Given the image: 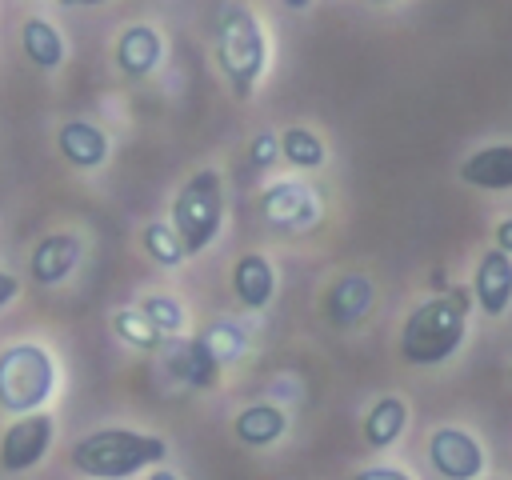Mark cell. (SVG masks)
<instances>
[{"label":"cell","instance_id":"277c9868","mask_svg":"<svg viewBox=\"0 0 512 480\" xmlns=\"http://www.w3.org/2000/svg\"><path fill=\"white\" fill-rule=\"evenodd\" d=\"M56 388H60V368L44 344L20 340L0 352V412L8 416L44 412Z\"/></svg>","mask_w":512,"mask_h":480},{"label":"cell","instance_id":"5b68a950","mask_svg":"<svg viewBox=\"0 0 512 480\" xmlns=\"http://www.w3.org/2000/svg\"><path fill=\"white\" fill-rule=\"evenodd\" d=\"M168 224L176 228V236H180L188 256L204 252L220 236V224H224V180H220L216 168H200L180 184V192L172 196Z\"/></svg>","mask_w":512,"mask_h":480},{"label":"cell","instance_id":"4dcf8cb0","mask_svg":"<svg viewBox=\"0 0 512 480\" xmlns=\"http://www.w3.org/2000/svg\"><path fill=\"white\" fill-rule=\"evenodd\" d=\"M60 4H68V8H80L84 4L88 8V4H104V0H60Z\"/></svg>","mask_w":512,"mask_h":480},{"label":"cell","instance_id":"7c38bea8","mask_svg":"<svg viewBox=\"0 0 512 480\" xmlns=\"http://www.w3.org/2000/svg\"><path fill=\"white\" fill-rule=\"evenodd\" d=\"M112 56H116V68H120L128 80H144V76H152V72L160 68V60H164V40H160V32H156L152 24H128V28L116 36Z\"/></svg>","mask_w":512,"mask_h":480},{"label":"cell","instance_id":"7402d4cb","mask_svg":"<svg viewBox=\"0 0 512 480\" xmlns=\"http://www.w3.org/2000/svg\"><path fill=\"white\" fill-rule=\"evenodd\" d=\"M140 244H144V252H148L160 268H180V264L188 260V252H184V244H180V236H176V228H172L168 220L144 224Z\"/></svg>","mask_w":512,"mask_h":480},{"label":"cell","instance_id":"603a6c76","mask_svg":"<svg viewBox=\"0 0 512 480\" xmlns=\"http://www.w3.org/2000/svg\"><path fill=\"white\" fill-rule=\"evenodd\" d=\"M204 340V348L220 360V364H232L248 352V332L236 324V320H212L204 332H196Z\"/></svg>","mask_w":512,"mask_h":480},{"label":"cell","instance_id":"ffe728a7","mask_svg":"<svg viewBox=\"0 0 512 480\" xmlns=\"http://www.w3.org/2000/svg\"><path fill=\"white\" fill-rule=\"evenodd\" d=\"M280 160H288L300 172H316V168H324L328 148H324V140L312 128H300L296 124V128H284L280 132Z\"/></svg>","mask_w":512,"mask_h":480},{"label":"cell","instance_id":"ac0fdd59","mask_svg":"<svg viewBox=\"0 0 512 480\" xmlns=\"http://www.w3.org/2000/svg\"><path fill=\"white\" fill-rule=\"evenodd\" d=\"M20 48H24L28 64H36L40 72H56L64 64V36L44 16H28L20 24Z\"/></svg>","mask_w":512,"mask_h":480},{"label":"cell","instance_id":"d4e9b609","mask_svg":"<svg viewBox=\"0 0 512 480\" xmlns=\"http://www.w3.org/2000/svg\"><path fill=\"white\" fill-rule=\"evenodd\" d=\"M276 156H280V136L276 132H256L252 144H248V164L268 168V164H276Z\"/></svg>","mask_w":512,"mask_h":480},{"label":"cell","instance_id":"30bf717a","mask_svg":"<svg viewBox=\"0 0 512 480\" xmlns=\"http://www.w3.org/2000/svg\"><path fill=\"white\" fill-rule=\"evenodd\" d=\"M80 256H84V240H80L76 232H48V236L32 248L28 272H32V280H36L40 288H52V284H60V280H68V276L76 272Z\"/></svg>","mask_w":512,"mask_h":480},{"label":"cell","instance_id":"44dd1931","mask_svg":"<svg viewBox=\"0 0 512 480\" xmlns=\"http://www.w3.org/2000/svg\"><path fill=\"white\" fill-rule=\"evenodd\" d=\"M112 332H116L128 348H140V352H156V348L168 344V340L156 332V324H152L140 308H116V312H112Z\"/></svg>","mask_w":512,"mask_h":480},{"label":"cell","instance_id":"d6a6232c","mask_svg":"<svg viewBox=\"0 0 512 480\" xmlns=\"http://www.w3.org/2000/svg\"><path fill=\"white\" fill-rule=\"evenodd\" d=\"M480 480H484V476H480Z\"/></svg>","mask_w":512,"mask_h":480},{"label":"cell","instance_id":"cb8c5ba5","mask_svg":"<svg viewBox=\"0 0 512 480\" xmlns=\"http://www.w3.org/2000/svg\"><path fill=\"white\" fill-rule=\"evenodd\" d=\"M136 308L156 324V332H160L164 340H176V336L184 332V324H188L184 304H180L176 296H168V292H152V296H144Z\"/></svg>","mask_w":512,"mask_h":480},{"label":"cell","instance_id":"9c48e42d","mask_svg":"<svg viewBox=\"0 0 512 480\" xmlns=\"http://www.w3.org/2000/svg\"><path fill=\"white\" fill-rule=\"evenodd\" d=\"M472 300L480 304L484 316L500 320L508 308H512V256L500 252L496 244L476 260V272H472Z\"/></svg>","mask_w":512,"mask_h":480},{"label":"cell","instance_id":"6da1fadb","mask_svg":"<svg viewBox=\"0 0 512 480\" xmlns=\"http://www.w3.org/2000/svg\"><path fill=\"white\" fill-rule=\"evenodd\" d=\"M468 308H472V288H444L416 304L400 328V356L416 368H436L452 360L468 336Z\"/></svg>","mask_w":512,"mask_h":480},{"label":"cell","instance_id":"484cf974","mask_svg":"<svg viewBox=\"0 0 512 480\" xmlns=\"http://www.w3.org/2000/svg\"><path fill=\"white\" fill-rule=\"evenodd\" d=\"M352 480H412L404 468H396V464H368V468H360Z\"/></svg>","mask_w":512,"mask_h":480},{"label":"cell","instance_id":"7a4b0ae2","mask_svg":"<svg viewBox=\"0 0 512 480\" xmlns=\"http://www.w3.org/2000/svg\"><path fill=\"white\" fill-rule=\"evenodd\" d=\"M164 460V436L136 428H96L72 444V468H80L88 480H132Z\"/></svg>","mask_w":512,"mask_h":480},{"label":"cell","instance_id":"1f68e13d","mask_svg":"<svg viewBox=\"0 0 512 480\" xmlns=\"http://www.w3.org/2000/svg\"><path fill=\"white\" fill-rule=\"evenodd\" d=\"M376 4H388V0H376Z\"/></svg>","mask_w":512,"mask_h":480},{"label":"cell","instance_id":"83f0119b","mask_svg":"<svg viewBox=\"0 0 512 480\" xmlns=\"http://www.w3.org/2000/svg\"><path fill=\"white\" fill-rule=\"evenodd\" d=\"M496 248L512 256V216H504V220L496 224Z\"/></svg>","mask_w":512,"mask_h":480},{"label":"cell","instance_id":"d6986e66","mask_svg":"<svg viewBox=\"0 0 512 480\" xmlns=\"http://www.w3.org/2000/svg\"><path fill=\"white\" fill-rule=\"evenodd\" d=\"M408 428V404L400 396H380L364 416V444L368 448H392Z\"/></svg>","mask_w":512,"mask_h":480},{"label":"cell","instance_id":"4316f807","mask_svg":"<svg viewBox=\"0 0 512 480\" xmlns=\"http://www.w3.org/2000/svg\"><path fill=\"white\" fill-rule=\"evenodd\" d=\"M16 296H20V280H16L12 272H4V268H0V308H8Z\"/></svg>","mask_w":512,"mask_h":480},{"label":"cell","instance_id":"3957f363","mask_svg":"<svg viewBox=\"0 0 512 480\" xmlns=\"http://www.w3.org/2000/svg\"><path fill=\"white\" fill-rule=\"evenodd\" d=\"M212 48H216V64H220L228 88L240 100H248L256 80L268 68V36H264V28H260V20L252 16L248 4H240V0L220 4Z\"/></svg>","mask_w":512,"mask_h":480},{"label":"cell","instance_id":"8992f818","mask_svg":"<svg viewBox=\"0 0 512 480\" xmlns=\"http://www.w3.org/2000/svg\"><path fill=\"white\" fill-rule=\"evenodd\" d=\"M52 440H56V420H52L48 412L16 416V420L4 428V436H0V468L12 472V476L36 468V464L48 456Z\"/></svg>","mask_w":512,"mask_h":480},{"label":"cell","instance_id":"2e32d148","mask_svg":"<svg viewBox=\"0 0 512 480\" xmlns=\"http://www.w3.org/2000/svg\"><path fill=\"white\" fill-rule=\"evenodd\" d=\"M284 432H288V412L280 404H264V400L240 408L236 420H232V436L244 448H272Z\"/></svg>","mask_w":512,"mask_h":480},{"label":"cell","instance_id":"4fadbf2b","mask_svg":"<svg viewBox=\"0 0 512 480\" xmlns=\"http://www.w3.org/2000/svg\"><path fill=\"white\" fill-rule=\"evenodd\" d=\"M460 180L480 192H508L512 188V144H484L460 160Z\"/></svg>","mask_w":512,"mask_h":480},{"label":"cell","instance_id":"52a82bcc","mask_svg":"<svg viewBox=\"0 0 512 480\" xmlns=\"http://www.w3.org/2000/svg\"><path fill=\"white\" fill-rule=\"evenodd\" d=\"M428 464L440 480H480L484 476V444L456 424H440L428 436Z\"/></svg>","mask_w":512,"mask_h":480},{"label":"cell","instance_id":"f1b7e54d","mask_svg":"<svg viewBox=\"0 0 512 480\" xmlns=\"http://www.w3.org/2000/svg\"><path fill=\"white\" fill-rule=\"evenodd\" d=\"M148 480H180L172 468H164V464H156V468H148Z\"/></svg>","mask_w":512,"mask_h":480},{"label":"cell","instance_id":"8fae6325","mask_svg":"<svg viewBox=\"0 0 512 480\" xmlns=\"http://www.w3.org/2000/svg\"><path fill=\"white\" fill-rule=\"evenodd\" d=\"M376 304V284L364 272H344L332 280V288L324 292V316L332 328H352L360 324Z\"/></svg>","mask_w":512,"mask_h":480},{"label":"cell","instance_id":"f546056e","mask_svg":"<svg viewBox=\"0 0 512 480\" xmlns=\"http://www.w3.org/2000/svg\"><path fill=\"white\" fill-rule=\"evenodd\" d=\"M284 4H288L292 12H308V8H312V0H284Z\"/></svg>","mask_w":512,"mask_h":480},{"label":"cell","instance_id":"9a60e30c","mask_svg":"<svg viewBox=\"0 0 512 480\" xmlns=\"http://www.w3.org/2000/svg\"><path fill=\"white\" fill-rule=\"evenodd\" d=\"M56 148L80 172H92V168H100L108 160V136L92 120H68V124H60Z\"/></svg>","mask_w":512,"mask_h":480},{"label":"cell","instance_id":"ba28073f","mask_svg":"<svg viewBox=\"0 0 512 480\" xmlns=\"http://www.w3.org/2000/svg\"><path fill=\"white\" fill-rule=\"evenodd\" d=\"M260 212H264V220L272 228L296 232V228H316L320 216H324V204H320L312 184H304V180H276V184L264 188Z\"/></svg>","mask_w":512,"mask_h":480},{"label":"cell","instance_id":"e0dca14e","mask_svg":"<svg viewBox=\"0 0 512 480\" xmlns=\"http://www.w3.org/2000/svg\"><path fill=\"white\" fill-rule=\"evenodd\" d=\"M168 368H172V376H176L180 384H188V388H216V380H220V368H224V364L204 348V340H200V336H192V340L172 344Z\"/></svg>","mask_w":512,"mask_h":480},{"label":"cell","instance_id":"5bb4252c","mask_svg":"<svg viewBox=\"0 0 512 480\" xmlns=\"http://www.w3.org/2000/svg\"><path fill=\"white\" fill-rule=\"evenodd\" d=\"M232 292H236V300H240L248 312L268 308L272 296H276V268L268 264V256L244 252V256L232 264Z\"/></svg>","mask_w":512,"mask_h":480}]
</instances>
